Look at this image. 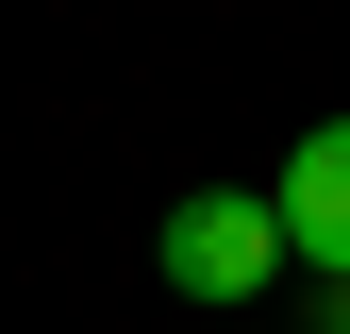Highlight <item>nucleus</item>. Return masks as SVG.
I'll list each match as a JSON object with an SVG mask.
<instances>
[{"label":"nucleus","mask_w":350,"mask_h":334,"mask_svg":"<svg viewBox=\"0 0 350 334\" xmlns=\"http://www.w3.org/2000/svg\"><path fill=\"white\" fill-rule=\"evenodd\" d=\"M284 250H300V268H317V284H350V117H317V134H300L284 151Z\"/></svg>","instance_id":"obj_2"},{"label":"nucleus","mask_w":350,"mask_h":334,"mask_svg":"<svg viewBox=\"0 0 350 334\" xmlns=\"http://www.w3.org/2000/svg\"><path fill=\"white\" fill-rule=\"evenodd\" d=\"M317 334H350V284H317Z\"/></svg>","instance_id":"obj_3"},{"label":"nucleus","mask_w":350,"mask_h":334,"mask_svg":"<svg viewBox=\"0 0 350 334\" xmlns=\"http://www.w3.org/2000/svg\"><path fill=\"white\" fill-rule=\"evenodd\" d=\"M267 268H300L267 184H200V201H167V284H184V301H267Z\"/></svg>","instance_id":"obj_1"}]
</instances>
